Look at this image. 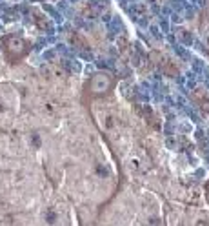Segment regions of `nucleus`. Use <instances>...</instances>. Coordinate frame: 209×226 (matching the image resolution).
Wrapping results in <instances>:
<instances>
[{
  "mask_svg": "<svg viewBox=\"0 0 209 226\" xmlns=\"http://www.w3.org/2000/svg\"><path fill=\"white\" fill-rule=\"evenodd\" d=\"M116 86V77L109 71H96L89 77L84 84L82 89V97L85 102L89 100H96L102 98L105 95H109Z\"/></svg>",
  "mask_w": 209,
  "mask_h": 226,
  "instance_id": "1",
  "label": "nucleus"
},
{
  "mask_svg": "<svg viewBox=\"0 0 209 226\" xmlns=\"http://www.w3.org/2000/svg\"><path fill=\"white\" fill-rule=\"evenodd\" d=\"M29 51H31V44L20 35H7L4 38V53L11 64L20 62Z\"/></svg>",
  "mask_w": 209,
  "mask_h": 226,
  "instance_id": "2",
  "label": "nucleus"
}]
</instances>
